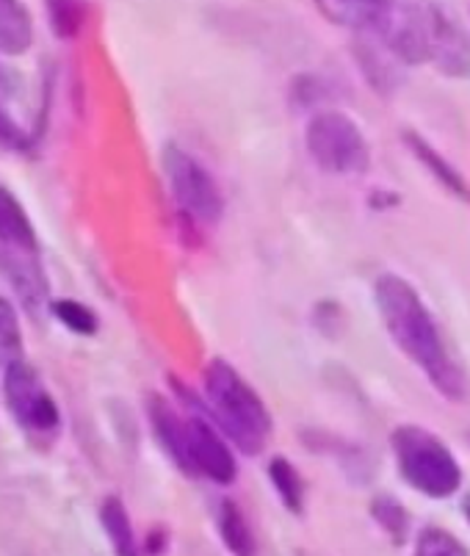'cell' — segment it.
Segmentation results:
<instances>
[{"label":"cell","instance_id":"cell-1","mask_svg":"<svg viewBox=\"0 0 470 556\" xmlns=\"http://www.w3.org/2000/svg\"><path fill=\"white\" fill-rule=\"evenodd\" d=\"M373 305L391 341L418 371L427 374L429 386L448 402H465L470 396L468 371L452 355L437 318L416 286L402 275L385 271L373 282Z\"/></svg>","mask_w":470,"mask_h":556},{"label":"cell","instance_id":"cell-2","mask_svg":"<svg viewBox=\"0 0 470 556\" xmlns=\"http://www.w3.org/2000/svg\"><path fill=\"white\" fill-rule=\"evenodd\" d=\"M202 391H205V399H196V402L227 434L236 452L257 457L275 432V421L261 393L241 377L239 368L221 357L211 361L202 371Z\"/></svg>","mask_w":470,"mask_h":556},{"label":"cell","instance_id":"cell-3","mask_svg":"<svg viewBox=\"0 0 470 556\" xmlns=\"http://www.w3.org/2000/svg\"><path fill=\"white\" fill-rule=\"evenodd\" d=\"M0 275L31 316L48 311L50 288L39 261L37 230L7 186H0Z\"/></svg>","mask_w":470,"mask_h":556},{"label":"cell","instance_id":"cell-4","mask_svg":"<svg viewBox=\"0 0 470 556\" xmlns=\"http://www.w3.org/2000/svg\"><path fill=\"white\" fill-rule=\"evenodd\" d=\"M398 477L416 493L443 502L462 488V465L443 438L418 424H402L391 434Z\"/></svg>","mask_w":470,"mask_h":556},{"label":"cell","instance_id":"cell-5","mask_svg":"<svg viewBox=\"0 0 470 556\" xmlns=\"http://www.w3.org/2000/svg\"><path fill=\"white\" fill-rule=\"evenodd\" d=\"M305 150L318 169L335 178H357L371 169V144L343 111L325 109L307 119Z\"/></svg>","mask_w":470,"mask_h":556},{"label":"cell","instance_id":"cell-6","mask_svg":"<svg viewBox=\"0 0 470 556\" xmlns=\"http://www.w3.org/2000/svg\"><path fill=\"white\" fill-rule=\"evenodd\" d=\"M164 175L169 184V194L183 214L189 225L214 227L225 214V194L219 184L208 172V166L200 164L189 150L178 144L164 148Z\"/></svg>","mask_w":470,"mask_h":556},{"label":"cell","instance_id":"cell-7","mask_svg":"<svg viewBox=\"0 0 470 556\" xmlns=\"http://www.w3.org/2000/svg\"><path fill=\"white\" fill-rule=\"evenodd\" d=\"M432 9L427 0H385L377 25H371L385 48L404 67L429 64L432 48Z\"/></svg>","mask_w":470,"mask_h":556},{"label":"cell","instance_id":"cell-8","mask_svg":"<svg viewBox=\"0 0 470 556\" xmlns=\"http://www.w3.org/2000/svg\"><path fill=\"white\" fill-rule=\"evenodd\" d=\"M183 404H189V438H191V463H194L196 479H208L219 488H230L239 479V459H236V446L227 441V434L214 424V418L202 409L194 393L186 391L183 386L172 382Z\"/></svg>","mask_w":470,"mask_h":556},{"label":"cell","instance_id":"cell-9","mask_svg":"<svg viewBox=\"0 0 470 556\" xmlns=\"http://www.w3.org/2000/svg\"><path fill=\"white\" fill-rule=\"evenodd\" d=\"M3 396L14 421L31 434H50L62 424V413L55 407L48 386L37 368L23 357L3 368Z\"/></svg>","mask_w":470,"mask_h":556},{"label":"cell","instance_id":"cell-10","mask_svg":"<svg viewBox=\"0 0 470 556\" xmlns=\"http://www.w3.org/2000/svg\"><path fill=\"white\" fill-rule=\"evenodd\" d=\"M147 421L153 429L155 441L161 443L166 457L175 463L180 473L196 479L194 463H191V438H189V416H183L175 404L161 393L147 396Z\"/></svg>","mask_w":470,"mask_h":556},{"label":"cell","instance_id":"cell-11","mask_svg":"<svg viewBox=\"0 0 470 556\" xmlns=\"http://www.w3.org/2000/svg\"><path fill=\"white\" fill-rule=\"evenodd\" d=\"M429 64H434L440 75L454 80L470 78V37L448 9H432V48Z\"/></svg>","mask_w":470,"mask_h":556},{"label":"cell","instance_id":"cell-12","mask_svg":"<svg viewBox=\"0 0 470 556\" xmlns=\"http://www.w3.org/2000/svg\"><path fill=\"white\" fill-rule=\"evenodd\" d=\"M355 34V59L357 64H360L366 80L377 89V92H393V89L402 84V70L407 67H404L396 55L385 48V42L377 37L373 28Z\"/></svg>","mask_w":470,"mask_h":556},{"label":"cell","instance_id":"cell-13","mask_svg":"<svg viewBox=\"0 0 470 556\" xmlns=\"http://www.w3.org/2000/svg\"><path fill=\"white\" fill-rule=\"evenodd\" d=\"M404 144H407L409 153L416 155L418 164L427 166L429 175H432V178L448 191V194H454L457 200H462V202H470L468 178H465L462 172H459L457 166L446 159V155L440 153V150H434L421 134H416V130H407V134H404Z\"/></svg>","mask_w":470,"mask_h":556},{"label":"cell","instance_id":"cell-14","mask_svg":"<svg viewBox=\"0 0 470 556\" xmlns=\"http://www.w3.org/2000/svg\"><path fill=\"white\" fill-rule=\"evenodd\" d=\"M313 3L321 17L348 31H366L377 25L379 14L385 9V0H313Z\"/></svg>","mask_w":470,"mask_h":556},{"label":"cell","instance_id":"cell-15","mask_svg":"<svg viewBox=\"0 0 470 556\" xmlns=\"http://www.w3.org/2000/svg\"><path fill=\"white\" fill-rule=\"evenodd\" d=\"M34 42V23L20 0H0V53L23 55Z\"/></svg>","mask_w":470,"mask_h":556},{"label":"cell","instance_id":"cell-16","mask_svg":"<svg viewBox=\"0 0 470 556\" xmlns=\"http://www.w3.org/2000/svg\"><path fill=\"white\" fill-rule=\"evenodd\" d=\"M266 473H269V482L271 488H275L277 498L282 502V507L293 515L305 513L307 484H305V477L300 473V468H296L288 457H280V454H277V457L269 459Z\"/></svg>","mask_w":470,"mask_h":556},{"label":"cell","instance_id":"cell-17","mask_svg":"<svg viewBox=\"0 0 470 556\" xmlns=\"http://www.w3.org/2000/svg\"><path fill=\"white\" fill-rule=\"evenodd\" d=\"M100 523H103L105 538H109L116 556H144L139 543H136V532L134 523H130L128 509H125V504L119 502L116 495H109V498L100 504Z\"/></svg>","mask_w":470,"mask_h":556},{"label":"cell","instance_id":"cell-18","mask_svg":"<svg viewBox=\"0 0 470 556\" xmlns=\"http://www.w3.org/2000/svg\"><path fill=\"white\" fill-rule=\"evenodd\" d=\"M216 529H219L221 543L227 545L232 556H255L257 545H255V534L250 529V520L244 518L241 507L230 498L219 504L216 509Z\"/></svg>","mask_w":470,"mask_h":556},{"label":"cell","instance_id":"cell-19","mask_svg":"<svg viewBox=\"0 0 470 556\" xmlns=\"http://www.w3.org/2000/svg\"><path fill=\"white\" fill-rule=\"evenodd\" d=\"M50 31L59 39H75L86 23V0H45Z\"/></svg>","mask_w":470,"mask_h":556},{"label":"cell","instance_id":"cell-20","mask_svg":"<svg viewBox=\"0 0 470 556\" xmlns=\"http://www.w3.org/2000/svg\"><path fill=\"white\" fill-rule=\"evenodd\" d=\"M371 518L393 543H404L409 532V515L404 504H398L393 495H377L371 502Z\"/></svg>","mask_w":470,"mask_h":556},{"label":"cell","instance_id":"cell-21","mask_svg":"<svg viewBox=\"0 0 470 556\" xmlns=\"http://www.w3.org/2000/svg\"><path fill=\"white\" fill-rule=\"evenodd\" d=\"M412 556H470V551L468 545H465L457 534L448 532V529L427 526V529L418 532Z\"/></svg>","mask_w":470,"mask_h":556},{"label":"cell","instance_id":"cell-22","mask_svg":"<svg viewBox=\"0 0 470 556\" xmlns=\"http://www.w3.org/2000/svg\"><path fill=\"white\" fill-rule=\"evenodd\" d=\"M50 313H53L69 332L75 336H94L100 330V321L94 316L92 307H86L84 302H75V300H59V302H50Z\"/></svg>","mask_w":470,"mask_h":556},{"label":"cell","instance_id":"cell-23","mask_svg":"<svg viewBox=\"0 0 470 556\" xmlns=\"http://www.w3.org/2000/svg\"><path fill=\"white\" fill-rule=\"evenodd\" d=\"M23 357V332H20V318L14 313L12 302L0 296V366Z\"/></svg>","mask_w":470,"mask_h":556},{"label":"cell","instance_id":"cell-24","mask_svg":"<svg viewBox=\"0 0 470 556\" xmlns=\"http://www.w3.org/2000/svg\"><path fill=\"white\" fill-rule=\"evenodd\" d=\"M0 150H12V153L28 150V136L3 109H0Z\"/></svg>","mask_w":470,"mask_h":556},{"label":"cell","instance_id":"cell-25","mask_svg":"<svg viewBox=\"0 0 470 556\" xmlns=\"http://www.w3.org/2000/svg\"><path fill=\"white\" fill-rule=\"evenodd\" d=\"M164 551H166V532L164 529H155V532L150 534V540H147L144 556H161Z\"/></svg>","mask_w":470,"mask_h":556},{"label":"cell","instance_id":"cell-26","mask_svg":"<svg viewBox=\"0 0 470 556\" xmlns=\"http://www.w3.org/2000/svg\"><path fill=\"white\" fill-rule=\"evenodd\" d=\"M462 518L468 520V526H470V490L465 493V498H462Z\"/></svg>","mask_w":470,"mask_h":556}]
</instances>
